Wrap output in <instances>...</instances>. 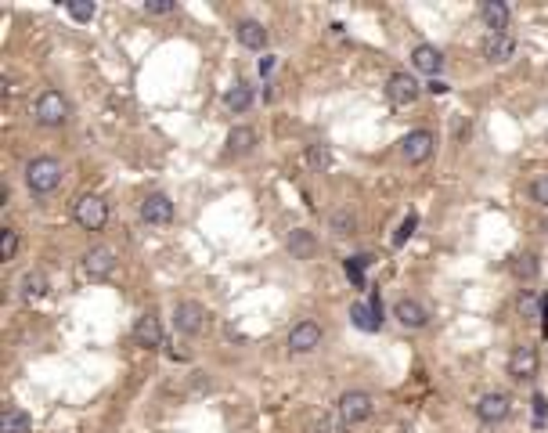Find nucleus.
I'll return each instance as SVG.
<instances>
[{
	"label": "nucleus",
	"instance_id": "473e14b6",
	"mask_svg": "<svg viewBox=\"0 0 548 433\" xmlns=\"http://www.w3.org/2000/svg\"><path fill=\"white\" fill-rule=\"evenodd\" d=\"M307 159H310V167H314V170H325V167H328V152H325L321 145H314V148L307 152Z\"/></svg>",
	"mask_w": 548,
	"mask_h": 433
},
{
	"label": "nucleus",
	"instance_id": "c85d7f7f",
	"mask_svg": "<svg viewBox=\"0 0 548 433\" xmlns=\"http://www.w3.org/2000/svg\"><path fill=\"white\" fill-rule=\"evenodd\" d=\"M15 253H19V231L4 228V239H0V260H15Z\"/></svg>",
	"mask_w": 548,
	"mask_h": 433
},
{
	"label": "nucleus",
	"instance_id": "9d476101",
	"mask_svg": "<svg viewBox=\"0 0 548 433\" xmlns=\"http://www.w3.org/2000/svg\"><path fill=\"white\" fill-rule=\"evenodd\" d=\"M141 216H144V224H155V228L170 224V221H174V202H170V195L152 192V195L141 202Z\"/></svg>",
	"mask_w": 548,
	"mask_h": 433
},
{
	"label": "nucleus",
	"instance_id": "2eb2a0df",
	"mask_svg": "<svg viewBox=\"0 0 548 433\" xmlns=\"http://www.w3.org/2000/svg\"><path fill=\"white\" fill-rule=\"evenodd\" d=\"M394 318L404 325V329H426V321H429V311H426L418 300H411V296H401V300L394 303Z\"/></svg>",
	"mask_w": 548,
	"mask_h": 433
},
{
	"label": "nucleus",
	"instance_id": "4be33fe9",
	"mask_svg": "<svg viewBox=\"0 0 548 433\" xmlns=\"http://www.w3.org/2000/svg\"><path fill=\"white\" fill-rule=\"evenodd\" d=\"M228 148L238 152V155L253 152V148H256V130H253V127H235V130L228 134Z\"/></svg>",
	"mask_w": 548,
	"mask_h": 433
},
{
	"label": "nucleus",
	"instance_id": "1a4fd4ad",
	"mask_svg": "<svg viewBox=\"0 0 548 433\" xmlns=\"http://www.w3.org/2000/svg\"><path fill=\"white\" fill-rule=\"evenodd\" d=\"M480 51H483V58L490 66H505V62H512V54H516V40L509 33H487Z\"/></svg>",
	"mask_w": 548,
	"mask_h": 433
},
{
	"label": "nucleus",
	"instance_id": "20e7f679",
	"mask_svg": "<svg viewBox=\"0 0 548 433\" xmlns=\"http://www.w3.org/2000/svg\"><path fill=\"white\" fill-rule=\"evenodd\" d=\"M174 325H177V333H184V336H199V333H206L209 314H206L202 303H195V300H181V303L174 307Z\"/></svg>",
	"mask_w": 548,
	"mask_h": 433
},
{
	"label": "nucleus",
	"instance_id": "412c9836",
	"mask_svg": "<svg viewBox=\"0 0 548 433\" xmlns=\"http://www.w3.org/2000/svg\"><path fill=\"white\" fill-rule=\"evenodd\" d=\"M47 289H51V282H47L43 271H26L22 275V296L26 300H40V296H47Z\"/></svg>",
	"mask_w": 548,
	"mask_h": 433
},
{
	"label": "nucleus",
	"instance_id": "393cba45",
	"mask_svg": "<svg viewBox=\"0 0 548 433\" xmlns=\"http://www.w3.org/2000/svg\"><path fill=\"white\" fill-rule=\"evenodd\" d=\"M350 426H347V419L339 415V408L336 412H328V415H321V422H317V433H347Z\"/></svg>",
	"mask_w": 548,
	"mask_h": 433
},
{
	"label": "nucleus",
	"instance_id": "f704fd0d",
	"mask_svg": "<svg viewBox=\"0 0 548 433\" xmlns=\"http://www.w3.org/2000/svg\"><path fill=\"white\" fill-rule=\"evenodd\" d=\"M415 224H418V216H415V213H411V216H404V221H401V231H397V239H394V242L401 246L404 239H411V231H415Z\"/></svg>",
	"mask_w": 548,
	"mask_h": 433
},
{
	"label": "nucleus",
	"instance_id": "e433bc0d",
	"mask_svg": "<svg viewBox=\"0 0 548 433\" xmlns=\"http://www.w3.org/2000/svg\"><path fill=\"white\" fill-rule=\"evenodd\" d=\"M426 90H429V94H448V83H444V80H429Z\"/></svg>",
	"mask_w": 548,
	"mask_h": 433
},
{
	"label": "nucleus",
	"instance_id": "72a5a7b5",
	"mask_svg": "<svg viewBox=\"0 0 548 433\" xmlns=\"http://www.w3.org/2000/svg\"><path fill=\"white\" fill-rule=\"evenodd\" d=\"M537 303H541V300H537V296H534L530 289H527V293L520 296V311H523L527 318H534V314H537Z\"/></svg>",
	"mask_w": 548,
	"mask_h": 433
},
{
	"label": "nucleus",
	"instance_id": "6e6552de",
	"mask_svg": "<svg viewBox=\"0 0 548 433\" xmlns=\"http://www.w3.org/2000/svg\"><path fill=\"white\" fill-rule=\"evenodd\" d=\"M321 347V325L314 321H296L289 329V350L293 354H310Z\"/></svg>",
	"mask_w": 548,
	"mask_h": 433
},
{
	"label": "nucleus",
	"instance_id": "7c9ffc66",
	"mask_svg": "<svg viewBox=\"0 0 548 433\" xmlns=\"http://www.w3.org/2000/svg\"><path fill=\"white\" fill-rule=\"evenodd\" d=\"M174 11H177L174 0H148L144 4V15H174Z\"/></svg>",
	"mask_w": 548,
	"mask_h": 433
},
{
	"label": "nucleus",
	"instance_id": "f3484780",
	"mask_svg": "<svg viewBox=\"0 0 548 433\" xmlns=\"http://www.w3.org/2000/svg\"><path fill=\"white\" fill-rule=\"evenodd\" d=\"M134 343L137 347H162V325H159V318L155 314H144V318H137V325H134Z\"/></svg>",
	"mask_w": 548,
	"mask_h": 433
},
{
	"label": "nucleus",
	"instance_id": "58836bf2",
	"mask_svg": "<svg viewBox=\"0 0 548 433\" xmlns=\"http://www.w3.org/2000/svg\"><path fill=\"white\" fill-rule=\"evenodd\" d=\"M541 329L548 333V296H541Z\"/></svg>",
	"mask_w": 548,
	"mask_h": 433
},
{
	"label": "nucleus",
	"instance_id": "dca6fc26",
	"mask_svg": "<svg viewBox=\"0 0 548 433\" xmlns=\"http://www.w3.org/2000/svg\"><path fill=\"white\" fill-rule=\"evenodd\" d=\"M480 19H483V26L490 33H505L512 11H509V4H502V0H483V4H480Z\"/></svg>",
	"mask_w": 548,
	"mask_h": 433
},
{
	"label": "nucleus",
	"instance_id": "0eeeda50",
	"mask_svg": "<svg viewBox=\"0 0 548 433\" xmlns=\"http://www.w3.org/2000/svg\"><path fill=\"white\" fill-rule=\"evenodd\" d=\"M436 148V137L429 130H411L404 141H401V155L411 162V167H418V162H426Z\"/></svg>",
	"mask_w": 548,
	"mask_h": 433
},
{
	"label": "nucleus",
	"instance_id": "a211bd4d",
	"mask_svg": "<svg viewBox=\"0 0 548 433\" xmlns=\"http://www.w3.org/2000/svg\"><path fill=\"white\" fill-rule=\"evenodd\" d=\"M235 36H238V43L249 47V51H263V47H267V29H263V22H256V19H242V22L235 26Z\"/></svg>",
	"mask_w": 548,
	"mask_h": 433
},
{
	"label": "nucleus",
	"instance_id": "bb28decb",
	"mask_svg": "<svg viewBox=\"0 0 548 433\" xmlns=\"http://www.w3.org/2000/svg\"><path fill=\"white\" fill-rule=\"evenodd\" d=\"M65 11H69V19H76V22H90L98 8L90 4V0H73V4H65Z\"/></svg>",
	"mask_w": 548,
	"mask_h": 433
},
{
	"label": "nucleus",
	"instance_id": "5701e85b",
	"mask_svg": "<svg viewBox=\"0 0 548 433\" xmlns=\"http://www.w3.org/2000/svg\"><path fill=\"white\" fill-rule=\"evenodd\" d=\"M224 105L231 108V113H249V105H253V90L246 83H235L228 94H224Z\"/></svg>",
	"mask_w": 548,
	"mask_h": 433
},
{
	"label": "nucleus",
	"instance_id": "f8f14e48",
	"mask_svg": "<svg viewBox=\"0 0 548 433\" xmlns=\"http://www.w3.org/2000/svg\"><path fill=\"white\" fill-rule=\"evenodd\" d=\"M83 271H87V278H94V282L108 278V275L116 271V253L108 249V246H94V249L83 256Z\"/></svg>",
	"mask_w": 548,
	"mask_h": 433
},
{
	"label": "nucleus",
	"instance_id": "aec40b11",
	"mask_svg": "<svg viewBox=\"0 0 548 433\" xmlns=\"http://www.w3.org/2000/svg\"><path fill=\"white\" fill-rule=\"evenodd\" d=\"M0 433H33V419L22 408H4V419H0Z\"/></svg>",
	"mask_w": 548,
	"mask_h": 433
},
{
	"label": "nucleus",
	"instance_id": "9b49d317",
	"mask_svg": "<svg viewBox=\"0 0 548 433\" xmlns=\"http://www.w3.org/2000/svg\"><path fill=\"white\" fill-rule=\"evenodd\" d=\"M537 365H541V358H537V347H530V343H523L509 354V375L520 379V383L537 375Z\"/></svg>",
	"mask_w": 548,
	"mask_h": 433
},
{
	"label": "nucleus",
	"instance_id": "2f4dec72",
	"mask_svg": "<svg viewBox=\"0 0 548 433\" xmlns=\"http://www.w3.org/2000/svg\"><path fill=\"white\" fill-rule=\"evenodd\" d=\"M364 264H368V256H354V260H347V275L361 286V278H364Z\"/></svg>",
	"mask_w": 548,
	"mask_h": 433
},
{
	"label": "nucleus",
	"instance_id": "423d86ee",
	"mask_svg": "<svg viewBox=\"0 0 548 433\" xmlns=\"http://www.w3.org/2000/svg\"><path fill=\"white\" fill-rule=\"evenodd\" d=\"M372 412H375V401H372V394H364V390H347V394L339 397V415L347 419V426H357V422L372 419Z\"/></svg>",
	"mask_w": 548,
	"mask_h": 433
},
{
	"label": "nucleus",
	"instance_id": "b1692460",
	"mask_svg": "<svg viewBox=\"0 0 548 433\" xmlns=\"http://www.w3.org/2000/svg\"><path fill=\"white\" fill-rule=\"evenodd\" d=\"M328 228H332L336 235H350V231L357 228V216H354V213L343 206V209H336L332 216H328Z\"/></svg>",
	"mask_w": 548,
	"mask_h": 433
},
{
	"label": "nucleus",
	"instance_id": "7ed1b4c3",
	"mask_svg": "<svg viewBox=\"0 0 548 433\" xmlns=\"http://www.w3.org/2000/svg\"><path fill=\"white\" fill-rule=\"evenodd\" d=\"M73 213H76V224L83 231H101L108 224V202L101 195H80Z\"/></svg>",
	"mask_w": 548,
	"mask_h": 433
},
{
	"label": "nucleus",
	"instance_id": "cd10ccee",
	"mask_svg": "<svg viewBox=\"0 0 548 433\" xmlns=\"http://www.w3.org/2000/svg\"><path fill=\"white\" fill-rule=\"evenodd\" d=\"M350 314H354V321L361 325V329H379V318H375V311H372V307L354 303V307H350Z\"/></svg>",
	"mask_w": 548,
	"mask_h": 433
},
{
	"label": "nucleus",
	"instance_id": "ddd939ff",
	"mask_svg": "<svg viewBox=\"0 0 548 433\" xmlns=\"http://www.w3.org/2000/svg\"><path fill=\"white\" fill-rule=\"evenodd\" d=\"M418 90H422V87H418V80H415L411 73H394V76L386 80V98H390L394 105H401V108L411 105V101L418 98Z\"/></svg>",
	"mask_w": 548,
	"mask_h": 433
},
{
	"label": "nucleus",
	"instance_id": "6ab92c4d",
	"mask_svg": "<svg viewBox=\"0 0 548 433\" xmlns=\"http://www.w3.org/2000/svg\"><path fill=\"white\" fill-rule=\"evenodd\" d=\"M289 253H293L296 260H310V256L317 253V242H314V235H310L307 228H296V231L289 235Z\"/></svg>",
	"mask_w": 548,
	"mask_h": 433
},
{
	"label": "nucleus",
	"instance_id": "c756f323",
	"mask_svg": "<svg viewBox=\"0 0 548 433\" xmlns=\"http://www.w3.org/2000/svg\"><path fill=\"white\" fill-rule=\"evenodd\" d=\"M530 199H534L537 206H548V174H541V177L530 184Z\"/></svg>",
	"mask_w": 548,
	"mask_h": 433
},
{
	"label": "nucleus",
	"instance_id": "f03ea898",
	"mask_svg": "<svg viewBox=\"0 0 548 433\" xmlns=\"http://www.w3.org/2000/svg\"><path fill=\"white\" fill-rule=\"evenodd\" d=\"M33 116L40 127H62V123H69V101L58 90H43L33 105Z\"/></svg>",
	"mask_w": 548,
	"mask_h": 433
},
{
	"label": "nucleus",
	"instance_id": "4c0bfd02",
	"mask_svg": "<svg viewBox=\"0 0 548 433\" xmlns=\"http://www.w3.org/2000/svg\"><path fill=\"white\" fill-rule=\"evenodd\" d=\"M274 69V58H270V54H263V58H260V76H267Z\"/></svg>",
	"mask_w": 548,
	"mask_h": 433
},
{
	"label": "nucleus",
	"instance_id": "c9c22d12",
	"mask_svg": "<svg viewBox=\"0 0 548 433\" xmlns=\"http://www.w3.org/2000/svg\"><path fill=\"white\" fill-rule=\"evenodd\" d=\"M544 415H548L544 394H534V426H544Z\"/></svg>",
	"mask_w": 548,
	"mask_h": 433
},
{
	"label": "nucleus",
	"instance_id": "4468645a",
	"mask_svg": "<svg viewBox=\"0 0 548 433\" xmlns=\"http://www.w3.org/2000/svg\"><path fill=\"white\" fill-rule=\"evenodd\" d=\"M411 66H415L418 73H426L429 80H441V69H444V54L436 51L433 43H418V47L411 51Z\"/></svg>",
	"mask_w": 548,
	"mask_h": 433
},
{
	"label": "nucleus",
	"instance_id": "a878e982",
	"mask_svg": "<svg viewBox=\"0 0 548 433\" xmlns=\"http://www.w3.org/2000/svg\"><path fill=\"white\" fill-rule=\"evenodd\" d=\"M512 275H516V278H534V275H537V260H534L530 253L516 256V260H512Z\"/></svg>",
	"mask_w": 548,
	"mask_h": 433
},
{
	"label": "nucleus",
	"instance_id": "f257e3e1",
	"mask_svg": "<svg viewBox=\"0 0 548 433\" xmlns=\"http://www.w3.org/2000/svg\"><path fill=\"white\" fill-rule=\"evenodd\" d=\"M58 184H62V162L58 159L40 155L26 167V188L33 195H51V192H58Z\"/></svg>",
	"mask_w": 548,
	"mask_h": 433
},
{
	"label": "nucleus",
	"instance_id": "39448f33",
	"mask_svg": "<svg viewBox=\"0 0 548 433\" xmlns=\"http://www.w3.org/2000/svg\"><path fill=\"white\" fill-rule=\"evenodd\" d=\"M509 412H512V397H509V394H502V390H490V394H483V397L476 401V419H480V422H487V426L505 422V419H509Z\"/></svg>",
	"mask_w": 548,
	"mask_h": 433
}]
</instances>
